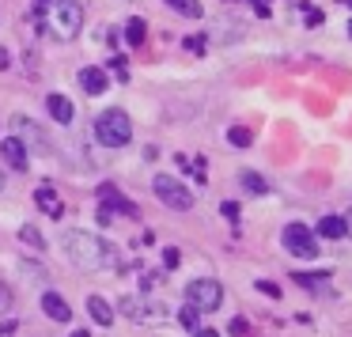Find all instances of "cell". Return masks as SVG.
I'll return each instance as SVG.
<instances>
[{"label":"cell","mask_w":352,"mask_h":337,"mask_svg":"<svg viewBox=\"0 0 352 337\" xmlns=\"http://www.w3.org/2000/svg\"><path fill=\"white\" fill-rule=\"evenodd\" d=\"M178 261H182V254H178L175 246H167V250H163V269H178Z\"/></svg>","instance_id":"obj_23"},{"label":"cell","mask_w":352,"mask_h":337,"mask_svg":"<svg viewBox=\"0 0 352 337\" xmlns=\"http://www.w3.org/2000/svg\"><path fill=\"white\" fill-rule=\"evenodd\" d=\"M152 190H155V197H160L167 208H175V213H190V208H193V193L186 190L175 175H155L152 178Z\"/></svg>","instance_id":"obj_5"},{"label":"cell","mask_w":352,"mask_h":337,"mask_svg":"<svg viewBox=\"0 0 352 337\" xmlns=\"http://www.w3.org/2000/svg\"><path fill=\"white\" fill-rule=\"evenodd\" d=\"M322 19H326V16H322L318 8H307V19H303V23H307V27H318Z\"/></svg>","instance_id":"obj_28"},{"label":"cell","mask_w":352,"mask_h":337,"mask_svg":"<svg viewBox=\"0 0 352 337\" xmlns=\"http://www.w3.org/2000/svg\"><path fill=\"white\" fill-rule=\"evenodd\" d=\"M50 4H54V0H34V12H38V19H42V12H46Z\"/></svg>","instance_id":"obj_33"},{"label":"cell","mask_w":352,"mask_h":337,"mask_svg":"<svg viewBox=\"0 0 352 337\" xmlns=\"http://www.w3.org/2000/svg\"><path fill=\"white\" fill-rule=\"evenodd\" d=\"M205 42H208V39H205V34H193V39H186V42H182V46H186V50H190V54H205Z\"/></svg>","instance_id":"obj_22"},{"label":"cell","mask_w":352,"mask_h":337,"mask_svg":"<svg viewBox=\"0 0 352 337\" xmlns=\"http://www.w3.org/2000/svg\"><path fill=\"white\" fill-rule=\"evenodd\" d=\"M46 110H50V118H54V122H61V125H69L72 118H76V107H72L69 95H50Z\"/></svg>","instance_id":"obj_12"},{"label":"cell","mask_w":352,"mask_h":337,"mask_svg":"<svg viewBox=\"0 0 352 337\" xmlns=\"http://www.w3.org/2000/svg\"><path fill=\"white\" fill-rule=\"evenodd\" d=\"M0 160L8 163L12 171H27V167H31L27 148H23V140H19V137H4V140H0Z\"/></svg>","instance_id":"obj_9"},{"label":"cell","mask_w":352,"mask_h":337,"mask_svg":"<svg viewBox=\"0 0 352 337\" xmlns=\"http://www.w3.org/2000/svg\"><path fill=\"white\" fill-rule=\"evenodd\" d=\"M122 314L129 322H137V326H152V322H160L167 314V307H163V299H152L148 292H137V296L122 299Z\"/></svg>","instance_id":"obj_3"},{"label":"cell","mask_w":352,"mask_h":337,"mask_svg":"<svg viewBox=\"0 0 352 337\" xmlns=\"http://www.w3.org/2000/svg\"><path fill=\"white\" fill-rule=\"evenodd\" d=\"M99 213H129V216H137V205H129V201L118 193V186H110V182H102L99 186Z\"/></svg>","instance_id":"obj_8"},{"label":"cell","mask_w":352,"mask_h":337,"mask_svg":"<svg viewBox=\"0 0 352 337\" xmlns=\"http://www.w3.org/2000/svg\"><path fill=\"white\" fill-rule=\"evenodd\" d=\"M72 337H87V329H76V334H72Z\"/></svg>","instance_id":"obj_35"},{"label":"cell","mask_w":352,"mask_h":337,"mask_svg":"<svg viewBox=\"0 0 352 337\" xmlns=\"http://www.w3.org/2000/svg\"><path fill=\"white\" fill-rule=\"evenodd\" d=\"M280 243L288 246L296 258H307V261L318 258V243H314V235H311V228H307V224H288V228L280 231Z\"/></svg>","instance_id":"obj_7"},{"label":"cell","mask_w":352,"mask_h":337,"mask_svg":"<svg viewBox=\"0 0 352 337\" xmlns=\"http://www.w3.org/2000/svg\"><path fill=\"white\" fill-rule=\"evenodd\" d=\"M80 87H84L87 95H102V91L110 87L107 69H99V65H87V69H80Z\"/></svg>","instance_id":"obj_11"},{"label":"cell","mask_w":352,"mask_h":337,"mask_svg":"<svg viewBox=\"0 0 352 337\" xmlns=\"http://www.w3.org/2000/svg\"><path fill=\"white\" fill-rule=\"evenodd\" d=\"M314 231L326 239H341V235H349V224H344V216H322Z\"/></svg>","instance_id":"obj_15"},{"label":"cell","mask_w":352,"mask_h":337,"mask_svg":"<svg viewBox=\"0 0 352 337\" xmlns=\"http://www.w3.org/2000/svg\"><path fill=\"white\" fill-rule=\"evenodd\" d=\"M19 235H23V243H38V246H42V235L31 228V224H27V228H19Z\"/></svg>","instance_id":"obj_26"},{"label":"cell","mask_w":352,"mask_h":337,"mask_svg":"<svg viewBox=\"0 0 352 337\" xmlns=\"http://www.w3.org/2000/svg\"><path fill=\"white\" fill-rule=\"evenodd\" d=\"M250 4H254V12H258L261 19H269V0H250Z\"/></svg>","instance_id":"obj_30"},{"label":"cell","mask_w":352,"mask_h":337,"mask_svg":"<svg viewBox=\"0 0 352 337\" xmlns=\"http://www.w3.org/2000/svg\"><path fill=\"white\" fill-rule=\"evenodd\" d=\"M193 337H220V334H216V329H197Z\"/></svg>","instance_id":"obj_34"},{"label":"cell","mask_w":352,"mask_h":337,"mask_svg":"<svg viewBox=\"0 0 352 337\" xmlns=\"http://www.w3.org/2000/svg\"><path fill=\"white\" fill-rule=\"evenodd\" d=\"M228 140H231V144H235V148H250V129H246V125H231V129H228Z\"/></svg>","instance_id":"obj_21"},{"label":"cell","mask_w":352,"mask_h":337,"mask_svg":"<svg viewBox=\"0 0 352 337\" xmlns=\"http://www.w3.org/2000/svg\"><path fill=\"white\" fill-rule=\"evenodd\" d=\"M125 42H129V46H140V42H144V19L133 16L129 23H125Z\"/></svg>","instance_id":"obj_19"},{"label":"cell","mask_w":352,"mask_h":337,"mask_svg":"<svg viewBox=\"0 0 352 337\" xmlns=\"http://www.w3.org/2000/svg\"><path fill=\"white\" fill-rule=\"evenodd\" d=\"M61 246L80 269H114L118 265V246L107 243L102 235H95V231L69 228L61 235Z\"/></svg>","instance_id":"obj_1"},{"label":"cell","mask_w":352,"mask_h":337,"mask_svg":"<svg viewBox=\"0 0 352 337\" xmlns=\"http://www.w3.org/2000/svg\"><path fill=\"white\" fill-rule=\"evenodd\" d=\"M8 307H12V292H8V284L0 281V314L8 311Z\"/></svg>","instance_id":"obj_25"},{"label":"cell","mask_w":352,"mask_h":337,"mask_svg":"<svg viewBox=\"0 0 352 337\" xmlns=\"http://www.w3.org/2000/svg\"><path fill=\"white\" fill-rule=\"evenodd\" d=\"M114 72H118V80H125V84H129V65H125L122 57H114Z\"/></svg>","instance_id":"obj_27"},{"label":"cell","mask_w":352,"mask_h":337,"mask_svg":"<svg viewBox=\"0 0 352 337\" xmlns=\"http://www.w3.org/2000/svg\"><path fill=\"white\" fill-rule=\"evenodd\" d=\"M186 303L197 307L201 314H205V311H216V307L223 303V284L212 281V276H197V281L186 284Z\"/></svg>","instance_id":"obj_4"},{"label":"cell","mask_w":352,"mask_h":337,"mask_svg":"<svg viewBox=\"0 0 352 337\" xmlns=\"http://www.w3.org/2000/svg\"><path fill=\"white\" fill-rule=\"evenodd\" d=\"M34 201H38V205H42V213H46V216H54V220L65 213V205H61V197L54 193V186H38V190H34Z\"/></svg>","instance_id":"obj_13"},{"label":"cell","mask_w":352,"mask_h":337,"mask_svg":"<svg viewBox=\"0 0 352 337\" xmlns=\"http://www.w3.org/2000/svg\"><path fill=\"white\" fill-rule=\"evenodd\" d=\"M292 281H296L299 288H326V284H329V273H296Z\"/></svg>","instance_id":"obj_16"},{"label":"cell","mask_w":352,"mask_h":337,"mask_svg":"<svg viewBox=\"0 0 352 337\" xmlns=\"http://www.w3.org/2000/svg\"><path fill=\"white\" fill-rule=\"evenodd\" d=\"M54 34L57 39H76L80 27H84V8L80 0H54Z\"/></svg>","instance_id":"obj_6"},{"label":"cell","mask_w":352,"mask_h":337,"mask_svg":"<svg viewBox=\"0 0 352 337\" xmlns=\"http://www.w3.org/2000/svg\"><path fill=\"white\" fill-rule=\"evenodd\" d=\"M349 34H352V23H349Z\"/></svg>","instance_id":"obj_37"},{"label":"cell","mask_w":352,"mask_h":337,"mask_svg":"<svg viewBox=\"0 0 352 337\" xmlns=\"http://www.w3.org/2000/svg\"><path fill=\"white\" fill-rule=\"evenodd\" d=\"M178 322H182L186 329H193V334H197V329H201V311H197V307L186 303L182 311H178Z\"/></svg>","instance_id":"obj_20"},{"label":"cell","mask_w":352,"mask_h":337,"mask_svg":"<svg viewBox=\"0 0 352 337\" xmlns=\"http://www.w3.org/2000/svg\"><path fill=\"white\" fill-rule=\"evenodd\" d=\"M258 292H261V296H269V299H280V288H276L273 281H258Z\"/></svg>","instance_id":"obj_24"},{"label":"cell","mask_w":352,"mask_h":337,"mask_svg":"<svg viewBox=\"0 0 352 337\" xmlns=\"http://www.w3.org/2000/svg\"><path fill=\"white\" fill-rule=\"evenodd\" d=\"M0 190H4V171H0Z\"/></svg>","instance_id":"obj_36"},{"label":"cell","mask_w":352,"mask_h":337,"mask_svg":"<svg viewBox=\"0 0 352 337\" xmlns=\"http://www.w3.org/2000/svg\"><path fill=\"white\" fill-rule=\"evenodd\" d=\"M223 216H228V220L239 228V205H235V201H228V205H223Z\"/></svg>","instance_id":"obj_29"},{"label":"cell","mask_w":352,"mask_h":337,"mask_svg":"<svg viewBox=\"0 0 352 337\" xmlns=\"http://www.w3.org/2000/svg\"><path fill=\"white\" fill-rule=\"evenodd\" d=\"M239 182H243V190H250V193H265L269 190V182L261 175H254V171H243V175H239Z\"/></svg>","instance_id":"obj_17"},{"label":"cell","mask_w":352,"mask_h":337,"mask_svg":"<svg viewBox=\"0 0 352 337\" xmlns=\"http://www.w3.org/2000/svg\"><path fill=\"white\" fill-rule=\"evenodd\" d=\"M87 314H91L99 326H114V307H110L102 296H87Z\"/></svg>","instance_id":"obj_14"},{"label":"cell","mask_w":352,"mask_h":337,"mask_svg":"<svg viewBox=\"0 0 352 337\" xmlns=\"http://www.w3.org/2000/svg\"><path fill=\"white\" fill-rule=\"evenodd\" d=\"M8 65H12V57H8V50H4V46H0V72H4V69H8Z\"/></svg>","instance_id":"obj_32"},{"label":"cell","mask_w":352,"mask_h":337,"mask_svg":"<svg viewBox=\"0 0 352 337\" xmlns=\"http://www.w3.org/2000/svg\"><path fill=\"white\" fill-rule=\"evenodd\" d=\"M95 137H99V144L107 148H122L133 140V125H129V114L125 110H102L99 118H95Z\"/></svg>","instance_id":"obj_2"},{"label":"cell","mask_w":352,"mask_h":337,"mask_svg":"<svg viewBox=\"0 0 352 337\" xmlns=\"http://www.w3.org/2000/svg\"><path fill=\"white\" fill-rule=\"evenodd\" d=\"M42 311H46L54 322H65V326L72 322V307H69V299H65L61 292H42Z\"/></svg>","instance_id":"obj_10"},{"label":"cell","mask_w":352,"mask_h":337,"mask_svg":"<svg viewBox=\"0 0 352 337\" xmlns=\"http://www.w3.org/2000/svg\"><path fill=\"white\" fill-rule=\"evenodd\" d=\"M175 12H182L186 19H201V0H167Z\"/></svg>","instance_id":"obj_18"},{"label":"cell","mask_w":352,"mask_h":337,"mask_svg":"<svg viewBox=\"0 0 352 337\" xmlns=\"http://www.w3.org/2000/svg\"><path fill=\"white\" fill-rule=\"evenodd\" d=\"M231 334H235V337H246V318H235V322H231Z\"/></svg>","instance_id":"obj_31"}]
</instances>
